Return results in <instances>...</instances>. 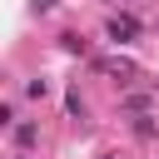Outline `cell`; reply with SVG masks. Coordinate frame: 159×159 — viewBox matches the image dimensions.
<instances>
[{"instance_id": "9c48e42d", "label": "cell", "mask_w": 159, "mask_h": 159, "mask_svg": "<svg viewBox=\"0 0 159 159\" xmlns=\"http://www.w3.org/2000/svg\"><path fill=\"white\" fill-rule=\"evenodd\" d=\"M0 124H5V129H15V124H20V119H15V104H10V99L0 104Z\"/></svg>"}, {"instance_id": "277c9868", "label": "cell", "mask_w": 159, "mask_h": 159, "mask_svg": "<svg viewBox=\"0 0 159 159\" xmlns=\"http://www.w3.org/2000/svg\"><path fill=\"white\" fill-rule=\"evenodd\" d=\"M129 129H134V139H154V134H159V119H154V114H134Z\"/></svg>"}, {"instance_id": "8fae6325", "label": "cell", "mask_w": 159, "mask_h": 159, "mask_svg": "<svg viewBox=\"0 0 159 159\" xmlns=\"http://www.w3.org/2000/svg\"><path fill=\"white\" fill-rule=\"evenodd\" d=\"M99 159H114V154H99Z\"/></svg>"}, {"instance_id": "30bf717a", "label": "cell", "mask_w": 159, "mask_h": 159, "mask_svg": "<svg viewBox=\"0 0 159 159\" xmlns=\"http://www.w3.org/2000/svg\"><path fill=\"white\" fill-rule=\"evenodd\" d=\"M35 10H40V15H50V10H55V0H35Z\"/></svg>"}, {"instance_id": "52a82bcc", "label": "cell", "mask_w": 159, "mask_h": 159, "mask_svg": "<svg viewBox=\"0 0 159 159\" xmlns=\"http://www.w3.org/2000/svg\"><path fill=\"white\" fill-rule=\"evenodd\" d=\"M65 109H70L75 119H84V99H80V89H70V94H65Z\"/></svg>"}, {"instance_id": "7c38bea8", "label": "cell", "mask_w": 159, "mask_h": 159, "mask_svg": "<svg viewBox=\"0 0 159 159\" xmlns=\"http://www.w3.org/2000/svg\"><path fill=\"white\" fill-rule=\"evenodd\" d=\"M15 159H30V154H15Z\"/></svg>"}, {"instance_id": "8992f818", "label": "cell", "mask_w": 159, "mask_h": 159, "mask_svg": "<svg viewBox=\"0 0 159 159\" xmlns=\"http://www.w3.org/2000/svg\"><path fill=\"white\" fill-rule=\"evenodd\" d=\"M149 104H154L149 94H129V99H124V114H129V119H134V114H149Z\"/></svg>"}, {"instance_id": "7a4b0ae2", "label": "cell", "mask_w": 159, "mask_h": 159, "mask_svg": "<svg viewBox=\"0 0 159 159\" xmlns=\"http://www.w3.org/2000/svg\"><path fill=\"white\" fill-rule=\"evenodd\" d=\"M104 35H109L114 45H129V40L139 35V20H134V15H109V25H104Z\"/></svg>"}, {"instance_id": "6da1fadb", "label": "cell", "mask_w": 159, "mask_h": 159, "mask_svg": "<svg viewBox=\"0 0 159 159\" xmlns=\"http://www.w3.org/2000/svg\"><path fill=\"white\" fill-rule=\"evenodd\" d=\"M94 70L109 75V80H119V84L134 80V60H124V55H94Z\"/></svg>"}, {"instance_id": "3957f363", "label": "cell", "mask_w": 159, "mask_h": 159, "mask_svg": "<svg viewBox=\"0 0 159 159\" xmlns=\"http://www.w3.org/2000/svg\"><path fill=\"white\" fill-rule=\"evenodd\" d=\"M10 139H15V149H20V154H25V149H30V144H35V139H40V124H35V119H20V124H15V129H10Z\"/></svg>"}, {"instance_id": "5b68a950", "label": "cell", "mask_w": 159, "mask_h": 159, "mask_svg": "<svg viewBox=\"0 0 159 159\" xmlns=\"http://www.w3.org/2000/svg\"><path fill=\"white\" fill-rule=\"evenodd\" d=\"M60 45H65L70 55H89V45H84V35H75V30H65V35H60Z\"/></svg>"}, {"instance_id": "ba28073f", "label": "cell", "mask_w": 159, "mask_h": 159, "mask_svg": "<svg viewBox=\"0 0 159 159\" xmlns=\"http://www.w3.org/2000/svg\"><path fill=\"white\" fill-rule=\"evenodd\" d=\"M25 94H30V99H45V94H50V80H30Z\"/></svg>"}]
</instances>
